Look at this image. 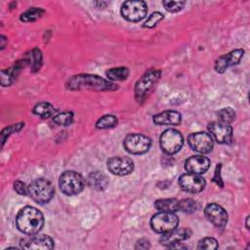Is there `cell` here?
Listing matches in <instances>:
<instances>
[{"label":"cell","instance_id":"6da1fadb","mask_svg":"<svg viewBox=\"0 0 250 250\" xmlns=\"http://www.w3.org/2000/svg\"><path fill=\"white\" fill-rule=\"evenodd\" d=\"M66 88L69 90H94V91H114L118 86L112 81L106 80L95 74H77L68 79Z\"/></svg>","mask_w":250,"mask_h":250},{"label":"cell","instance_id":"7a4b0ae2","mask_svg":"<svg viewBox=\"0 0 250 250\" xmlns=\"http://www.w3.org/2000/svg\"><path fill=\"white\" fill-rule=\"evenodd\" d=\"M16 223L18 229L27 235L39 232L44 225L43 214L35 207L25 206L17 215Z\"/></svg>","mask_w":250,"mask_h":250},{"label":"cell","instance_id":"3957f363","mask_svg":"<svg viewBox=\"0 0 250 250\" xmlns=\"http://www.w3.org/2000/svg\"><path fill=\"white\" fill-rule=\"evenodd\" d=\"M55 194V188L52 183L44 178L33 180L28 186V195L39 204L50 202Z\"/></svg>","mask_w":250,"mask_h":250},{"label":"cell","instance_id":"277c9868","mask_svg":"<svg viewBox=\"0 0 250 250\" xmlns=\"http://www.w3.org/2000/svg\"><path fill=\"white\" fill-rule=\"evenodd\" d=\"M61 191L68 196L80 193L85 187V179L75 171H65L59 179Z\"/></svg>","mask_w":250,"mask_h":250},{"label":"cell","instance_id":"5b68a950","mask_svg":"<svg viewBox=\"0 0 250 250\" xmlns=\"http://www.w3.org/2000/svg\"><path fill=\"white\" fill-rule=\"evenodd\" d=\"M161 75V70L156 68H151L147 70L136 83L135 85V98L137 102L143 103L148 96L150 91L153 89L154 85L157 83Z\"/></svg>","mask_w":250,"mask_h":250},{"label":"cell","instance_id":"8992f818","mask_svg":"<svg viewBox=\"0 0 250 250\" xmlns=\"http://www.w3.org/2000/svg\"><path fill=\"white\" fill-rule=\"evenodd\" d=\"M147 12V6L145 1L142 0H130L125 1L121 5V16L133 22H137L146 18Z\"/></svg>","mask_w":250,"mask_h":250},{"label":"cell","instance_id":"52a82bcc","mask_svg":"<svg viewBox=\"0 0 250 250\" xmlns=\"http://www.w3.org/2000/svg\"><path fill=\"white\" fill-rule=\"evenodd\" d=\"M179 225V218L175 213L171 212H160L152 216L150 220L151 229L158 233H165L174 229Z\"/></svg>","mask_w":250,"mask_h":250},{"label":"cell","instance_id":"ba28073f","mask_svg":"<svg viewBox=\"0 0 250 250\" xmlns=\"http://www.w3.org/2000/svg\"><path fill=\"white\" fill-rule=\"evenodd\" d=\"M184 145V138L180 131L167 129L160 136V147L167 154L177 153Z\"/></svg>","mask_w":250,"mask_h":250},{"label":"cell","instance_id":"9c48e42d","mask_svg":"<svg viewBox=\"0 0 250 250\" xmlns=\"http://www.w3.org/2000/svg\"><path fill=\"white\" fill-rule=\"evenodd\" d=\"M125 149L132 154H143L151 146V139L143 134H129L124 139Z\"/></svg>","mask_w":250,"mask_h":250},{"label":"cell","instance_id":"30bf717a","mask_svg":"<svg viewBox=\"0 0 250 250\" xmlns=\"http://www.w3.org/2000/svg\"><path fill=\"white\" fill-rule=\"evenodd\" d=\"M188 143L191 149L200 153H208L214 146L213 137L206 132L191 133L188 137Z\"/></svg>","mask_w":250,"mask_h":250},{"label":"cell","instance_id":"8fae6325","mask_svg":"<svg viewBox=\"0 0 250 250\" xmlns=\"http://www.w3.org/2000/svg\"><path fill=\"white\" fill-rule=\"evenodd\" d=\"M179 185L181 188L187 192L198 193L204 189L206 182L200 175L188 172L180 176Z\"/></svg>","mask_w":250,"mask_h":250},{"label":"cell","instance_id":"7c38bea8","mask_svg":"<svg viewBox=\"0 0 250 250\" xmlns=\"http://www.w3.org/2000/svg\"><path fill=\"white\" fill-rule=\"evenodd\" d=\"M106 164L109 172L117 176L129 175L134 170V161L126 156L110 157Z\"/></svg>","mask_w":250,"mask_h":250},{"label":"cell","instance_id":"4fadbf2b","mask_svg":"<svg viewBox=\"0 0 250 250\" xmlns=\"http://www.w3.org/2000/svg\"><path fill=\"white\" fill-rule=\"evenodd\" d=\"M207 220L217 229H224L228 223L227 211L217 203H209L204 209Z\"/></svg>","mask_w":250,"mask_h":250},{"label":"cell","instance_id":"5bb4252c","mask_svg":"<svg viewBox=\"0 0 250 250\" xmlns=\"http://www.w3.org/2000/svg\"><path fill=\"white\" fill-rule=\"evenodd\" d=\"M244 54L243 49H235L228 54L220 56L216 62L214 68L218 73H224L229 67L239 63Z\"/></svg>","mask_w":250,"mask_h":250},{"label":"cell","instance_id":"9a60e30c","mask_svg":"<svg viewBox=\"0 0 250 250\" xmlns=\"http://www.w3.org/2000/svg\"><path fill=\"white\" fill-rule=\"evenodd\" d=\"M208 130L210 135L219 144H230L232 141L233 130L229 124H225L222 122H212L208 125Z\"/></svg>","mask_w":250,"mask_h":250},{"label":"cell","instance_id":"2e32d148","mask_svg":"<svg viewBox=\"0 0 250 250\" xmlns=\"http://www.w3.org/2000/svg\"><path fill=\"white\" fill-rule=\"evenodd\" d=\"M21 247L27 250H39V249H53L54 240L45 234H33L31 237L21 239Z\"/></svg>","mask_w":250,"mask_h":250},{"label":"cell","instance_id":"e0dca14e","mask_svg":"<svg viewBox=\"0 0 250 250\" xmlns=\"http://www.w3.org/2000/svg\"><path fill=\"white\" fill-rule=\"evenodd\" d=\"M210 167V160L203 155H192L185 162V169L193 174H203Z\"/></svg>","mask_w":250,"mask_h":250},{"label":"cell","instance_id":"ac0fdd59","mask_svg":"<svg viewBox=\"0 0 250 250\" xmlns=\"http://www.w3.org/2000/svg\"><path fill=\"white\" fill-rule=\"evenodd\" d=\"M191 234L190 229H174L168 232L162 233V236L160 237V242L164 246H171L175 243L181 242L183 240L188 239Z\"/></svg>","mask_w":250,"mask_h":250},{"label":"cell","instance_id":"d6986e66","mask_svg":"<svg viewBox=\"0 0 250 250\" xmlns=\"http://www.w3.org/2000/svg\"><path fill=\"white\" fill-rule=\"evenodd\" d=\"M27 65V62L24 59L23 61L17 62L14 65L9 67L8 69L1 70V85L2 86H10L17 79L21 69Z\"/></svg>","mask_w":250,"mask_h":250},{"label":"cell","instance_id":"ffe728a7","mask_svg":"<svg viewBox=\"0 0 250 250\" xmlns=\"http://www.w3.org/2000/svg\"><path fill=\"white\" fill-rule=\"evenodd\" d=\"M182 121V115L176 110H165L159 112L153 116V122L156 125H180Z\"/></svg>","mask_w":250,"mask_h":250},{"label":"cell","instance_id":"44dd1931","mask_svg":"<svg viewBox=\"0 0 250 250\" xmlns=\"http://www.w3.org/2000/svg\"><path fill=\"white\" fill-rule=\"evenodd\" d=\"M87 183L91 188L98 191H102L107 188L108 179H107V176L103 172L95 171L88 175Z\"/></svg>","mask_w":250,"mask_h":250},{"label":"cell","instance_id":"7402d4cb","mask_svg":"<svg viewBox=\"0 0 250 250\" xmlns=\"http://www.w3.org/2000/svg\"><path fill=\"white\" fill-rule=\"evenodd\" d=\"M154 207L160 212L175 213L179 211V200L175 198H161L154 202Z\"/></svg>","mask_w":250,"mask_h":250},{"label":"cell","instance_id":"603a6c76","mask_svg":"<svg viewBox=\"0 0 250 250\" xmlns=\"http://www.w3.org/2000/svg\"><path fill=\"white\" fill-rule=\"evenodd\" d=\"M33 113L40 116L41 118H49L51 116H53L57 109L56 107L51 104L50 103H47V102H42V103H39L37 104L33 109H32Z\"/></svg>","mask_w":250,"mask_h":250},{"label":"cell","instance_id":"cb8c5ba5","mask_svg":"<svg viewBox=\"0 0 250 250\" xmlns=\"http://www.w3.org/2000/svg\"><path fill=\"white\" fill-rule=\"evenodd\" d=\"M27 64H29L31 71L36 72L42 65V53L38 48L32 49L25 58Z\"/></svg>","mask_w":250,"mask_h":250},{"label":"cell","instance_id":"d4e9b609","mask_svg":"<svg viewBox=\"0 0 250 250\" xmlns=\"http://www.w3.org/2000/svg\"><path fill=\"white\" fill-rule=\"evenodd\" d=\"M105 75L109 81H122L129 76V68L125 66L113 67L105 71Z\"/></svg>","mask_w":250,"mask_h":250},{"label":"cell","instance_id":"484cf974","mask_svg":"<svg viewBox=\"0 0 250 250\" xmlns=\"http://www.w3.org/2000/svg\"><path fill=\"white\" fill-rule=\"evenodd\" d=\"M45 11L41 8H37V7H34V8H30L28 9L27 11L23 12L21 15V21H24V22H31V21H37L38 19H40L43 15H44Z\"/></svg>","mask_w":250,"mask_h":250},{"label":"cell","instance_id":"4316f807","mask_svg":"<svg viewBox=\"0 0 250 250\" xmlns=\"http://www.w3.org/2000/svg\"><path fill=\"white\" fill-rule=\"evenodd\" d=\"M118 124V119L115 115L112 114H105L99 118L96 122V127L98 129H109L113 128Z\"/></svg>","mask_w":250,"mask_h":250},{"label":"cell","instance_id":"83f0119b","mask_svg":"<svg viewBox=\"0 0 250 250\" xmlns=\"http://www.w3.org/2000/svg\"><path fill=\"white\" fill-rule=\"evenodd\" d=\"M236 117L235 111L231 107H223L218 112V118L219 122L225 123V124H230L234 121Z\"/></svg>","mask_w":250,"mask_h":250},{"label":"cell","instance_id":"f1b7e54d","mask_svg":"<svg viewBox=\"0 0 250 250\" xmlns=\"http://www.w3.org/2000/svg\"><path fill=\"white\" fill-rule=\"evenodd\" d=\"M197 209H198L197 202L191 198H184L179 201V210L184 213L191 214L195 212Z\"/></svg>","mask_w":250,"mask_h":250},{"label":"cell","instance_id":"f546056e","mask_svg":"<svg viewBox=\"0 0 250 250\" xmlns=\"http://www.w3.org/2000/svg\"><path fill=\"white\" fill-rule=\"evenodd\" d=\"M54 122L60 126H68L73 122L72 111H62L56 114L53 118Z\"/></svg>","mask_w":250,"mask_h":250},{"label":"cell","instance_id":"4dcf8cb0","mask_svg":"<svg viewBox=\"0 0 250 250\" xmlns=\"http://www.w3.org/2000/svg\"><path fill=\"white\" fill-rule=\"evenodd\" d=\"M164 8L171 13H177L180 12L186 5V2L184 1H171V0H165L162 2Z\"/></svg>","mask_w":250,"mask_h":250},{"label":"cell","instance_id":"1f68e13d","mask_svg":"<svg viewBox=\"0 0 250 250\" xmlns=\"http://www.w3.org/2000/svg\"><path fill=\"white\" fill-rule=\"evenodd\" d=\"M23 126H24V123H22V122H21V123L12 124V125H10V126L6 127L5 129H3V130H2V132H1V141H2V146L4 145V143H5L6 139H7L11 134H13V133H16V132L20 131Z\"/></svg>","mask_w":250,"mask_h":250},{"label":"cell","instance_id":"d6a6232c","mask_svg":"<svg viewBox=\"0 0 250 250\" xmlns=\"http://www.w3.org/2000/svg\"><path fill=\"white\" fill-rule=\"evenodd\" d=\"M218 247H219L218 242L213 237H204L201 240H199L197 244V249L212 250V249H217Z\"/></svg>","mask_w":250,"mask_h":250},{"label":"cell","instance_id":"836d02e7","mask_svg":"<svg viewBox=\"0 0 250 250\" xmlns=\"http://www.w3.org/2000/svg\"><path fill=\"white\" fill-rule=\"evenodd\" d=\"M164 19V16L159 13V12H154L152 13L147 19L146 21L144 22L143 26L146 28H152L154 27L160 21H162Z\"/></svg>","mask_w":250,"mask_h":250},{"label":"cell","instance_id":"e575fe53","mask_svg":"<svg viewBox=\"0 0 250 250\" xmlns=\"http://www.w3.org/2000/svg\"><path fill=\"white\" fill-rule=\"evenodd\" d=\"M14 189L16 192L20 195H26L28 194V187L25 186V184L20 180L16 181L14 183Z\"/></svg>","mask_w":250,"mask_h":250},{"label":"cell","instance_id":"d590c367","mask_svg":"<svg viewBox=\"0 0 250 250\" xmlns=\"http://www.w3.org/2000/svg\"><path fill=\"white\" fill-rule=\"evenodd\" d=\"M221 167H222L221 164L217 165L216 170H215V175H214V177H213V181H214L220 188H223V187H224V184H223V181H222V178H221Z\"/></svg>","mask_w":250,"mask_h":250},{"label":"cell","instance_id":"8d00e7d4","mask_svg":"<svg viewBox=\"0 0 250 250\" xmlns=\"http://www.w3.org/2000/svg\"><path fill=\"white\" fill-rule=\"evenodd\" d=\"M135 248L136 249H148V248H150L149 240H147L146 238H142V239L138 240L136 245H135Z\"/></svg>","mask_w":250,"mask_h":250},{"label":"cell","instance_id":"74e56055","mask_svg":"<svg viewBox=\"0 0 250 250\" xmlns=\"http://www.w3.org/2000/svg\"><path fill=\"white\" fill-rule=\"evenodd\" d=\"M169 248H172V249H179V248L180 249H187L188 246L182 244V242H178V243H175V244L169 246Z\"/></svg>","mask_w":250,"mask_h":250},{"label":"cell","instance_id":"f35d334b","mask_svg":"<svg viewBox=\"0 0 250 250\" xmlns=\"http://www.w3.org/2000/svg\"><path fill=\"white\" fill-rule=\"evenodd\" d=\"M1 49H3L5 47V43H6V38L4 35H1Z\"/></svg>","mask_w":250,"mask_h":250},{"label":"cell","instance_id":"ab89813d","mask_svg":"<svg viewBox=\"0 0 250 250\" xmlns=\"http://www.w3.org/2000/svg\"><path fill=\"white\" fill-rule=\"evenodd\" d=\"M248 221H249V216L246 218V228L249 229V224H248Z\"/></svg>","mask_w":250,"mask_h":250}]
</instances>
